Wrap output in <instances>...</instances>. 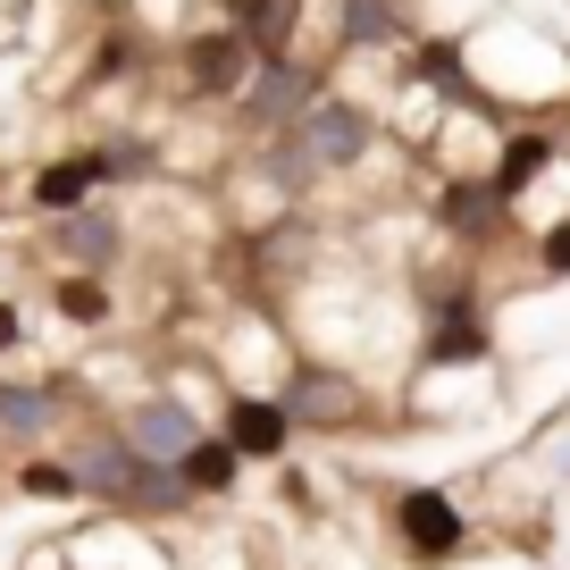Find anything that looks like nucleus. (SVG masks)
Instances as JSON below:
<instances>
[{
	"label": "nucleus",
	"instance_id": "nucleus-1",
	"mask_svg": "<svg viewBox=\"0 0 570 570\" xmlns=\"http://www.w3.org/2000/svg\"><path fill=\"white\" fill-rule=\"evenodd\" d=\"M462 101H487L495 118H570V42L529 9H487L453 35Z\"/></svg>",
	"mask_w": 570,
	"mask_h": 570
},
{
	"label": "nucleus",
	"instance_id": "nucleus-2",
	"mask_svg": "<svg viewBox=\"0 0 570 570\" xmlns=\"http://www.w3.org/2000/svg\"><path fill=\"white\" fill-rule=\"evenodd\" d=\"M252 68H261V51H252L227 18H210V26H194V35L177 42V59H168V92H177L185 109H202V118H218V109L244 101Z\"/></svg>",
	"mask_w": 570,
	"mask_h": 570
},
{
	"label": "nucleus",
	"instance_id": "nucleus-3",
	"mask_svg": "<svg viewBox=\"0 0 570 570\" xmlns=\"http://www.w3.org/2000/svg\"><path fill=\"white\" fill-rule=\"evenodd\" d=\"M277 135H294V142L311 151V168H320V177L336 185V177H353V168L377 151V135H386V126H377V101H370V92L327 85L320 101H311L294 126H277Z\"/></svg>",
	"mask_w": 570,
	"mask_h": 570
},
{
	"label": "nucleus",
	"instance_id": "nucleus-4",
	"mask_svg": "<svg viewBox=\"0 0 570 570\" xmlns=\"http://www.w3.org/2000/svg\"><path fill=\"white\" fill-rule=\"evenodd\" d=\"M327 85H336V68H327V59H261V68H252V85H244V101L227 109L235 142H261V135H277V126H294Z\"/></svg>",
	"mask_w": 570,
	"mask_h": 570
},
{
	"label": "nucleus",
	"instance_id": "nucleus-5",
	"mask_svg": "<svg viewBox=\"0 0 570 570\" xmlns=\"http://www.w3.org/2000/svg\"><path fill=\"white\" fill-rule=\"evenodd\" d=\"M277 403L294 428H353L370 411V386L353 377V361H327V353H294L277 377Z\"/></svg>",
	"mask_w": 570,
	"mask_h": 570
},
{
	"label": "nucleus",
	"instance_id": "nucleus-6",
	"mask_svg": "<svg viewBox=\"0 0 570 570\" xmlns=\"http://www.w3.org/2000/svg\"><path fill=\"white\" fill-rule=\"evenodd\" d=\"M394 537H403V553L420 570H445V562H462V546H470V512L445 495V487H403L394 495Z\"/></svg>",
	"mask_w": 570,
	"mask_h": 570
},
{
	"label": "nucleus",
	"instance_id": "nucleus-7",
	"mask_svg": "<svg viewBox=\"0 0 570 570\" xmlns=\"http://www.w3.org/2000/svg\"><path fill=\"white\" fill-rule=\"evenodd\" d=\"M553 168H562V118H512L495 168H487V194H495L503 210H529L537 177H553Z\"/></svg>",
	"mask_w": 570,
	"mask_h": 570
},
{
	"label": "nucleus",
	"instance_id": "nucleus-8",
	"mask_svg": "<svg viewBox=\"0 0 570 570\" xmlns=\"http://www.w3.org/2000/svg\"><path fill=\"white\" fill-rule=\"evenodd\" d=\"M51 227V252H59V268H92V277H118L126 268V244H135V227H126V210L118 202H85V210H68V218H42Z\"/></svg>",
	"mask_w": 570,
	"mask_h": 570
},
{
	"label": "nucleus",
	"instance_id": "nucleus-9",
	"mask_svg": "<svg viewBox=\"0 0 570 570\" xmlns=\"http://www.w3.org/2000/svg\"><path fill=\"white\" fill-rule=\"evenodd\" d=\"M118 428H126V445H135L142 462H168V470H177L185 453H194L202 436H210V420H202V411L185 403V394H135Z\"/></svg>",
	"mask_w": 570,
	"mask_h": 570
},
{
	"label": "nucleus",
	"instance_id": "nucleus-10",
	"mask_svg": "<svg viewBox=\"0 0 570 570\" xmlns=\"http://www.w3.org/2000/svg\"><path fill=\"white\" fill-rule=\"evenodd\" d=\"M218 436H227V445L244 453V462H285L303 428L285 420V403H277V394L235 386V394H218Z\"/></svg>",
	"mask_w": 570,
	"mask_h": 570
},
{
	"label": "nucleus",
	"instance_id": "nucleus-11",
	"mask_svg": "<svg viewBox=\"0 0 570 570\" xmlns=\"http://www.w3.org/2000/svg\"><path fill=\"white\" fill-rule=\"evenodd\" d=\"M59 428H68V386L59 377H0V445L35 453Z\"/></svg>",
	"mask_w": 570,
	"mask_h": 570
},
{
	"label": "nucleus",
	"instance_id": "nucleus-12",
	"mask_svg": "<svg viewBox=\"0 0 570 570\" xmlns=\"http://www.w3.org/2000/svg\"><path fill=\"white\" fill-rule=\"evenodd\" d=\"M85 160H92V177H101V194H142V185H160V177H168L160 135H142V126L85 135Z\"/></svg>",
	"mask_w": 570,
	"mask_h": 570
},
{
	"label": "nucleus",
	"instance_id": "nucleus-13",
	"mask_svg": "<svg viewBox=\"0 0 570 570\" xmlns=\"http://www.w3.org/2000/svg\"><path fill=\"white\" fill-rule=\"evenodd\" d=\"M218 18L261 59H303V26L320 18V0H218Z\"/></svg>",
	"mask_w": 570,
	"mask_h": 570
},
{
	"label": "nucleus",
	"instance_id": "nucleus-14",
	"mask_svg": "<svg viewBox=\"0 0 570 570\" xmlns=\"http://www.w3.org/2000/svg\"><path fill=\"white\" fill-rule=\"evenodd\" d=\"M85 202H101V177H92L85 142L59 151V160H42L35 177H26V210H35V218H68V210H85Z\"/></svg>",
	"mask_w": 570,
	"mask_h": 570
},
{
	"label": "nucleus",
	"instance_id": "nucleus-15",
	"mask_svg": "<svg viewBox=\"0 0 570 570\" xmlns=\"http://www.w3.org/2000/svg\"><path fill=\"white\" fill-rule=\"evenodd\" d=\"M177 479H185V495H194V503H210V495H235V479H244V453H235L227 436H202V445L177 462Z\"/></svg>",
	"mask_w": 570,
	"mask_h": 570
},
{
	"label": "nucleus",
	"instance_id": "nucleus-16",
	"mask_svg": "<svg viewBox=\"0 0 570 570\" xmlns=\"http://www.w3.org/2000/svg\"><path fill=\"white\" fill-rule=\"evenodd\" d=\"M51 303H59V320H68V327H109L118 294H109V277H92V268H59Z\"/></svg>",
	"mask_w": 570,
	"mask_h": 570
},
{
	"label": "nucleus",
	"instance_id": "nucleus-17",
	"mask_svg": "<svg viewBox=\"0 0 570 570\" xmlns=\"http://www.w3.org/2000/svg\"><path fill=\"white\" fill-rule=\"evenodd\" d=\"M18 495H35V503H76L85 487H76L68 462H42V453H26V462H18Z\"/></svg>",
	"mask_w": 570,
	"mask_h": 570
},
{
	"label": "nucleus",
	"instance_id": "nucleus-18",
	"mask_svg": "<svg viewBox=\"0 0 570 570\" xmlns=\"http://www.w3.org/2000/svg\"><path fill=\"white\" fill-rule=\"evenodd\" d=\"M537 277H562L570 285V210H553L537 227Z\"/></svg>",
	"mask_w": 570,
	"mask_h": 570
},
{
	"label": "nucleus",
	"instance_id": "nucleus-19",
	"mask_svg": "<svg viewBox=\"0 0 570 570\" xmlns=\"http://www.w3.org/2000/svg\"><path fill=\"white\" fill-rule=\"evenodd\" d=\"M18 344H26V311H18V303H9V294H0V361L18 353Z\"/></svg>",
	"mask_w": 570,
	"mask_h": 570
}]
</instances>
